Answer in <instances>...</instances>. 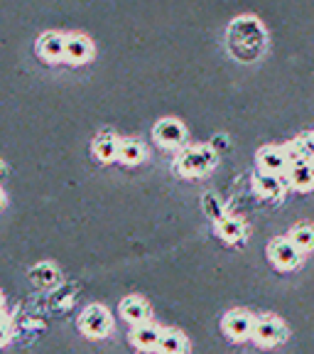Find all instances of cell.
I'll use <instances>...</instances> for the list:
<instances>
[{"label": "cell", "instance_id": "6da1fadb", "mask_svg": "<svg viewBox=\"0 0 314 354\" xmlns=\"http://www.w3.org/2000/svg\"><path fill=\"white\" fill-rule=\"evenodd\" d=\"M228 47L241 62H251L265 47V32L253 17H238L228 28Z\"/></svg>", "mask_w": 314, "mask_h": 354}, {"label": "cell", "instance_id": "7a4b0ae2", "mask_svg": "<svg viewBox=\"0 0 314 354\" xmlns=\"http://www.w3.org/2000/svg\"><path fill=\"white\" fill-rule=\"evenodd\" d=\"M216 165V153L206 145H194L187 148L177 158V170L182 175H204Z\"/></svg>", "mask_w": 314, "mask_h": 354}, {"label": "cell", "instance_id": "3957f363", "mask_svg": "<svg viewBox=\"0 0 314 354\" xmlns=\"http://www.w3.org/2000/svg\"><path fill=\"white\" fill-rule=\"evenodd\" d=\"M255 317L251 315L248 310H231V313H226L224 315V320H221V330L226 332L228 337L236 339V342H243V339L253 337V330H255Z\"/></svg>", "mask_w": 314, "mask_h": 354}, {"label": "cell", "instance_id": "277c9868", "mask_svg": "<svg viewBox=\"0 0 314 354\" xmlns=\"http://www.w3.org/2000/svg\"><path fill=\"white\" fill-rule=\"evenodd\" d=\"M79 327L84 330V335L88 337H106L110 330V315L104 305H88L81 313Z\"/></svg>", "mask_w": 314, "mask_h": 354}, {"label": "cell", "instance_id": "5b68a950", "mask_svg": "<svg viewBox=\"0 0 314 354\" xmlns=\"http://www.w3.org/2000/svg\"><path fill=\"white\" fill-rule=\"evenodd\" d=\"M285 337H287V327L277 317H263V320L255 322L253 339L260 347H275V344L285 342Z\"/></svg>", "mask_w": 314, "mask_h": 354}, {"label": "cell", "instance_id": "8992f818", "mask_svg": "<svg viewBox=\"0 0 314 354\" xmlns=\"http://www.w3.org/2000/svg\"><path fill=\"white\" fill-rule=\"evenodd\" d=\"M268 256H271L273 263H275L277 268H282V271H290V268L300 266V261H302V251H300L290 239H277V241H273L271 246H268Z\"/></svg>", "mask_w": 314, "mask_h": 354}, {"label": "cell", "instance_id": "52a82bcc", "mask_svg": "<svg viewBox=\"0 0 314 354\" xmlns=\"http://www.w3.org/2000/svg\"><path fill=\"white\" fill-rule=\"evenodd\" d=\"M155 138L157 143L167 145V148H177V145H182L184 138H187V131H184L182 121H177V118H162L157 126H155Z\"/></svg>", "mask_w": 314, "mask_h": 354}, {"label": "cell", "instance_id": "ba28073f", "mask_svg": "<svg viewBox=\"0 0 314 354\" xmlns=\"http://www.w3.org/2000/svg\"><path fill=\"white\" fill-rule=\"evenodd\" d=\"M258 165L260 172H271V175H285V170H290L285 148H275V145H268V148L260 150Z\"/></svg>", "mask_w": 314, "mask_h": 354}, {"label": "cell", "instance_id": "9c48e42d", "mask_svg": "<svg viewBox=\"0 0 314 354\" xmlns=\"http://www.w3.org/2000/svg\"><path fill=\"white\" fill-rule=\"evenodd\" d=\"M287 175H271V172H258L253 180V189L265 199H277L282 197L287 187Z\"/></svg>", "mask_w": 314, "mask_h": 354}, {"label": "cell", "instance_id": "30bf717a", "mask_svg": "<svg viewBox=\"0 0 314 354\" xmlns=\"http://www.w3.org/2000/svg\"><path fill=\"white\" fill-rule=\"evenodd\" d=\"M160 335H162L160 327L145 322V325H138L130 332V342H133V347L143 349V352H153V349H157V344H160Z\"/></svg>", "mask_w": 314, "mask_h": 354}, {"label": "cell", "instance_id": "8fae6325", "mask_svg": "<svg viewBox=\"0 0 314 354\" xmlns=\"http://www.w3.org/2000/svg\"><path fill=\"white\" fill-rule=\"evenodd\" d=\"M64 47H66V37L59 32L42 35L39 42H37V52L44 57V59H50V62L64 59Z\"/></svg>", "mask_w": 314, "mask_h": 354}, {"label": "cell", "instance_id": "7c38bea8", "mask_svg": "<svg viewBox=\"0 0 314 354\" xmlns=\"http://www.w3.org/2000/svg\"><path fill=\"white\" fill-rule=\"evenodd\" d=\"M121 315L126 317L128 322H133V325H145L150 317V308L148 303H145L143 298H138V295H130V298H126L121 303Z\"/></svg>", "mask_w": 314, "mask_h": 354}, {"label": "cell", "instance_id": "4fadbf2b", "mask_svg": "<svg viewBox=\"0 0 314 354\" xmlns=\"http://www.w3.org/2000/svg\"><path fill=\"white\" fill-rule=\"evenodd\" d=\"M91 55V42H88L84 35H69L66 37V47H64V59L72 62V64H81L88 59Z\"/></svg>", "mask_w": 314, "mask_h": 354}, {"label": "cell", "instance_id": "5bb4252c", "mask_svg": "<svg viewBox=\"0 0 314 354\" xmlns=\"http://www.w3.org/2000/svg\"><path fill=\"white\" fill-rule=\"evenodd\" d=\"M216 232H219V236L224 241L236 243L243 241V236H246V224L238 216H224V219L216 221Z\"/></svg>", "mask_w": 314, "mask_h": 354}, {"label": "cell", "instance_id": "9a60e30c", "mask_svg": "<svg viewBox=\"0 0 314 354\" xmlns=\"http://www.w3.org/2000/svg\"><path fill=\"white\" fill-rule=\"evenodd\" d=\"M157 354H187V337L179 330H162Z\"/></svg>", "mask_w": 314, "mask_h": 354}, {"label": "cell", "instance_id": "2e32d148", "mask_svg": "<svg viewBox=\"0 0 314 354\" xmlns=\"http://www.w3.org/2000/svg\"><path fill=\"white\" fill-rule=\"evenodd\" d=\"M287 183L297 189H309L314 185V165L312 162H297L287 170Z\"/></svg>", "mask_w": 314, "mask_h": 354}, {"label": "cell", "instance_id": "e0dca14e", "mask_svg": "<svg viewBox=\"0 0 314 354\" xmlns=\"http://www.w3.org/2000/svg\"><path fill=\"white\" fill-rule=\"evenodd\" d=\"M118 148H121V140L113 136V133H101L94 143V153L99 160L108 162L113 158H118Z\"/></svg>", "mask_w": 314, "mask_h": 354}, {"label": "cell", "instance_id": "ac0fdd59", "mask_svg": "<svg viewBox=\"0 0 314 354\" xmlns=\"http://www.w3.org/2000/svg\"><path fill=\"white\" fill-rule=\"evenodd\" d=\"M143 145L138 140H121V148H118V158H121L126 165H135V162L143 160Z\"/></svg>", "mask_w": 314, "mask_h": 354}, {"label": "cell", "instance_id": "d6986e66", "mask_svg": "<svg viewBox=\"0 0 314 354\" xmlns=\"http://www.w3.org/2000/svg\"><path fill=\"white\" fill-rule=\"evenodd\" d=\"M290 241H293L300 251L314 249V227H307V224H300V227H295L293 234H290Z\"/></svg>", "mask_w": 314, "mask_h": 354}, {"label": "cell", "instance_id": "ffe728a7", "mask_svg": "<svg viewBox=\"0 0 314 354\" xmlns=\"http://www.w3.org/2000/svg\"><path fill=\"white\" fill-rule=\"evenodd\" d=\"M30 278H32V283H37V286H52V283H57L59 273H57L55 266L42 263V266H35L32 271H30Z\"/></svg>", "mask_w": 314, "mask_h": 354}, {"label": "cell", "instance_id": "44dd1931", "mask_svg": "<svg viewBox=\"0 0 314 354\" xmlns=\"http://www.w3.org/2000/svg\"><path fill=\"white\" fill-rule=\"evenodd\" d=\"M204 212L211 216V219H216V221L226 216V214H224V205H221L214 194H204Z\"/></svg>", "mask_w": 314, "mask_h": 354}, {"label": "cell", "instance_id": "7402d4cb", "mask_svg": "<svg viewBox=\"0 0 314 354\" xmlns=\"http://www.w3.org/2000/svg\"><path fill=\"white\" fill-rule=\"evenodd\" d=\"M8 337H10V325H8L6 317H0V344H6Z\"/></svg>", "mask_w": 314, "mask_h": 354}, {"label": "cell", "instance_id": "603a6c76", "mask_svg": "<svg viewBox=\"0 0 314 354\" xmlns=\"http://www.w3.org/2000/svg\"><path fill=\"white\" fill-rule=\"evenodd\" d=\"M0 308H3V295H0Z\"/></svg>", "mask_w": 314, "mask_h": 354}, {"label": "cell", "instance_id": "cb8c5ba5", "mask_svg": "<svg viewBox=\"0 0 314 354\" xmlns=\"http://www.w3.org/2000/svg\"><path fill=\"white\" fill-rule=\"evenodd\" d=\"M0 172H3V165H0Z\"/></svg>", "mask_w": 314, "mask_h": 354}, {"label": "cell", "instance_id": "d4e9b609", "mask_svg": "<svg viewBox=\"0 0 314 354\" xmlns=\"http://www.w3.org/2000/svg\"><path fill=\"white\" fill-rule=\"evenodd\" d=\"M0 202H3V197H0Z\"/></svg>", "mask_w": 314, "mask_h": 354}, {"label": "cell", "instance_id": "484cf974", "mask_svg": "<svg viewBox=\"0 0 314 354\" xmlns=\"http://www.w3.org/2000/svg\"><path fill=\"white\" fill-rule=\"evenodd\" d=\"M312 165H314V162H312Z\"/></svg>", "mask_w": 314, "mask_h": 354}]
</instances>
